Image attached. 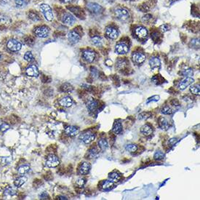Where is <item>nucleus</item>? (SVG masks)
<instances>
[{
	"mask_svg": "<svg viewBox=\"0 0 200 200\" xmlns=\"http://www.w3.org/2000/svg\"><path fill=\"white\" fill-rule=\"evenodd\" d=\"M149 64H150V67L152 69L158 70L161 67V61L157 57H154L150 59Z\"/></svg>",
	"mask_w": 200,
	"mask_h": 200,
	"instance_id": "15",
	"label": "nucleus"
},
{
	"mask_svg": "<svg viewBox=\"0 0 200 200\" xmlns=\"http://www.w3.org/2000/svg\"><path fill=\"white\" fill-rule=\"evenodd\" d=\"M115 187L114 183L113 181L111 180H105L103 182V184H102V188L103 190H105V191H108V190L112 189Z\"/></svg>",
	"mask_w": 200,
	"mask_h": 200,
	"instance_id": "24",
	"label": "nucleus"
},
{
	"mask_svg": "<svg viewBox=\"0 0 200 200\" xmlns=\"http://www.w3.org/2000/svg\"><path fill=\"white\" fill-rule=\"evenodd\" d=\"M49 33H50V29L45 26H39L34 29L35 35L40 38H46L48 37Z\"/></svg>",
	"mask_w": 200,
	"mask_h": 200,
	"instance_id": "3",
	"label": "nucleus"
},
{
	"mask_svg": "<svg viewBox=\"0 0 200 200\" xmlns=\"http://www.w3.org/2000/svg\"><path fill=\"white\" fill-rule=\"evenodd\" d=\"M91 169V165H90V163L88 162H83V163L81 165L79 169V173L80 175H87V173H89Z\"/></svg>",
	"mask_w": 200,
	"mask_h": 200,
	"instance_id": "18",
	"label": "nucleus"
},
{
	"mask_svg": "<svg viewBox=\"0 0 200 200\" xmlns=\"http://www.w3.org/2000/svg\"><path fill=\"white\" fill-rule=\"evenodd\" d=\"M59 199H67V198L65 197V196H64V197H63V196H60Z\"/></svg>",
	"mask_w": 200,
	"mask_h": 200,
	"instance_id": "49",
	"label": "nucleus"
},
{
	"mask_svg": "<svg viewBox=\"0 0 200 200\" xmlns=\"http://www.w3.org/2000/svg\"><path fill=\"white\" fill-rule=\"evenodd\" d=\"M146 55L142 53L137 52V53H133V61L137 64H141L145 61Z\"/></svg>",
	"mask_w": 200,
	"mask_h": 200,
	"instance_id": "12",
	"label": "nucleus"
},
{
	"mask_svg": "<svg viewBox=\"0 0 200 200\" xmlns=\"http://www.w3.org/2000/svg\"><path fill=\"white\" fill-rule=\"evenodd\" d=\"M182 75L183 76H186V77H191V76L193 75V71L191 69L184 70L182 72Z\"/></svg>",
	"mask_w": 200,
	"mask_h": 200,
	"instance_id": "40",
	"label": "nucleus"
},
{
	"mask_svg": "<svg viewBox=\"0 0 200 200\" xmlns=\"http://www.w3.org/2000/svg\"><path fill=\"white\" fill-rule=\"evenodd\" d=\"M194 82V79H192L191 77H186L184 79L181 81L178 84V87H179L180 90H185L186 87H188V86L191 85Z\"/></svg>",
	"mask_w": 200,
	"mask_h": 200,
	"instance_id": "13",
	"label": "nucleus"
},
{
	"mask_svg": "<svg viewBox=\"0 0 200 200\" xmlns=\"http://www.w3.org/2000/svg\"><path fill=\"white\" fill-rule=\"evenodd\" d=\"M107 1H110V2H111V1H114V0H107Z\"/></svg>",
	"mask_w": 200,
	"mask_h": 200,
	"instance_id": "50",
	"label": "nucleus"
},
{
	"mask_svg": "<svg viewBox=\"0 0 200 200\" xmlns=\"http://www.w3.org/2000/svg\"><path fill=\"white\" fill-rule=\"evenodd\" d=\"M159 100V95H154V96H153L152 97H150V98L148 99L147 102H146V103H149V102H157V101H158Z\"/></svg>",
	"mask_w": 200,
	"mask_h": 200,
	"instance_id": "44",
	"label": "nucleus"
},
{
	"mask_svg": "<svg viewBox=\"0 0 200 200\" xmlns=\"http://www.w3.org/2000/svg\"><path fill=\"white\" fill-rule=\"evenodd\" d=\"M15 193H16V191L11 188H7V189H6L5 191H4V194L10 195V196H13V195L15 194Z\"/></svg>",
	"mask_w": 200,
	"mask_h": 200,
	"instance_id": "43",
	"label": "nucleus"
},
{
	"mask_svg": "<svg viewBox=\"0 0 200 200\" xmlns=\"http://www.w3.org/2000/svg\"><path fill=\"white\" fill-rule=\"evenodd\" d=\"M97 153H98V152H97V150L96 149H92L90 151L89 154H90L91 158H92V157H96V156L97 155Z\"/></svg>",
	"mask_w": 200,
	"mask_h": 200,
	"instance_id": "46",
	"label": "nucleus"
},
{
	"mask_svg": "<svg viewBox=\"0 0 200 200\" xmlns=\"http://www.w3.org/2000/svg\"><path fill=\"white\" fill-rule=\"evenodd\" d=\"M135 32H136V36L140 39H145L148 36V31L145 27H138L135 31Z\"/></svg>",
	"mask_w": 200,
	"mask_h": 200,
	"instance_id": "16",
	"label": "nucleus"
},
{
	"mask_svg": "<svg viewBox=\"0 0 200 200\" xmlns=\"http://www.w3.org/2000/svg\"><path fill=\"white\" fill-rule=\"evenodd\" d=\"M11 22L10 18L4 15H0V23L1 24H8Z\"/></svg>",
	"mask_w": 200,
	"mask_h": 200,
	"instance_id": "31",
	"label": "nucleus"
},
{
	"mask_svg": "<svg viewBox=\"0 0 200 200\" xmlns=\"http://www.w3.org/2000/svg\"><path fill=\"white\" fill-rule=\"evenodd\" d=\"M76 185L79 187V188H82V187L84 186V185L85 184V181H84V179H82V178H79L76 180Z\"/></svg>",
	"mask_w": 200,
	"mask_h": 200,
	"instance_id": "45",
	"label": "nucleus"
},
{
	"mask_svg": "<svg viewBox=\"0 0 200 200\" xmlns=\"http://www.w3.org/2000/svg\"><path fill=\"white\" fill-rule=\"evenodd\" d=\"M164 157H165V154H163V152H162L161 151H158L155 153L154 157L156 160H162L164 158Z\"/></svg>",
	"mask_w": 200,
	"mask_h": 200,
	"instance_id": "38",
	"label": "nucleus"
},
{
	"mask_svg": "<svg viewBox=\"0 0 200 200\" xmlns=\"http://www.w3.org/2000/svg\"><path fill=\"white\" fill-rule=\"evenodd\" d=\"M160 29L162 32H166L167 31L169 30V27L168 26L166 25V24H163V25H162L160 26Z\"/></svg>",
	"mask_w": 200,
	"mask_h": 200,
	"instance_id": "47",
	"label": "nucleus"
},
{
	"mask_svg": "<svg viewBox=\"0 0 200 200\" xmlns=\"http://www.w3.org/2000/svg\"><path fill=\"white\" fill-rule=\"evenodd\" d=\"M126 1H133V0H126Z\"/></svg>",
	"mask_w": 200,
	"mask_h": 200,
	"instance_id": "51",
	"label": "nucleus"
},
{
	"mask_svg": "<svg viewBox=\"0 0 200 200\" xmlns=\"http://www.w3.org/2000/svg\"><path fill=\"white\" fill-rule=\"evenodd\" d=\"M59 164L60 161L56 156L51 154V155L48 156V157L47 158L46 165L48 167H55L58 166Z\"/></svg>",
	"mask_w": 200,
	"mask_h": 200,
	"instance_id": "6",
	"label": "nucleus"
},
{
	"mask_svg": "<svg viewBox=\"0 0 200 200\" xmlns=\"http://www.w3.org/2000/svg\"><path fill=\"white\" fill-rule=\"evenodd\" d=\"M60 105H62L63 107H66V108H69L71 107L73 104V100L71 97L69 96H66L63 97V98H61L59 101Z\"/></svg>",
	"mask_w": 200,
	"mask_h": 200,
	"instance_id": "19",
	"label": "nucleus"
},
{
	"mask_svg": "<svg viewBox=\"0 0 200 200\" xmlns=\"http://www.w3.org/2000/svg\"><path fill=\"white\" fill-rule=\"evenodd\" d=\"M87 107L90 111H95L97 107V102L94 99L90 98L87 103Z\"/></svg>",
	"mask_w": 200,
	"mask_h": 200,
	"instance_id": "22",
	"label": "nucleus"
},
{
	"mask_svg": "<svg viewBox=\"0 0 200 200\" xmlns=\"http://www.w3.org/2000/svg\"><path fill=\"white\" fill-rule=\"evenodd\" d=\"M7 46V48L10 50H11V51L17 52L19 51L21 48H22V44L19 41H18V40L12 39V40H10L8 41Z\"/></svg>",
	"mask_w": 200,
	"mask_h": 200,
	"instance_id": "5",
	"label": "nucleus"
},
{
	"mask_svg": "<svg viewBox=\"0 0 200 200\" xmlns=\"http://www.w3.org/2000/svg\"><path fill=\"white\" fill-rule=\"evenodd\" d=\"M151 116V113H148V112H144L139 114L138 116V119H146L149 118Z\"/></svg>",
	"mask_w": 200,
	"mask_h": 200,
	"instance_id": "42",
	"label": "nucleus"
},
{
	"mask_svg": "<svg viewBox=\"0 0 200 200\" xmlns=\"http://www.w3.org/2000/svg\"><path fill=\"white\" fill-rule=\"evenodd\" d=\"M0 58H1V55H0Z\"/></svg>",
	"mask_w": 200,
	"mask_h": 200,
	"instance_id": "52",
	"label": "nucleus"
},
{
	"mask_svg": "<svg viewBox=\"0 0 200 200\" xmlns=\"http://www.w3.org/2000/svg\"><path fill=\"white\" fill-rule=\"evenodd\" d=\"M61 1L63 3H69V2H71V1H72V0H61Z\"/></svg>",
	"mask_w": 200,
	"mask_h": 200,
	"instance_id": "48",
	"label": "nucleus"
},
{
	"mask_svg": "<svg viewBox=\"0 0 200 200\" xmlns=\"http://www.w3.org/2000/svg\"><path fill=\"white\" fill-rule=\"evenodd\" d=\"M61 91H63V92H71V91L73 90V87L70 84L66 83V84H63V85L61 86Z\"/></svg>",
	"mask_w": 200,
	"mask_h": 200,
	"instance_id": "32",
	"label": "nucleus"
},
{
	"mask_svg": "<svg viewBox=\"0 0 200 200\" xmlns=\"http://www.w3.org/2000/svg\"><path fill=\"white\" fill-rule=\"evenodd\" d=\"M141 132L146 136H149L152 134L153 130L152 127H150L148 125H143L141 127Z\"/></svg>",
	"mask_w": 200,
	"mask_h": 200,
	"instance_id": "21",
	"label": "nucleus"
},
{
	"mask_svg": "<svg viewBox=\"0 0 200 200\" xmlns=\"http://www.w3.org/2000/svg\"><path fill=\"white\" fill-rule=\"evenodd\" d=\"M190 91L193 95H199L200 93V88L199 84H195V85H191L190 87Z\"/></svg>",
	"mask_w": 200,
	"mask_h": 200,
	"instance_id": "29",
	"label": "nucleus"
},
{
	"mask_svg": "<svg viewBox=\"0 0 200 200\" xmlns=\"http://www.w3.org/2000/svg\"><path fill=\"white\" fill-rule=\"evenodd\" d=\"M125 149H126V151H127V152L133 153L136 152V151L138 150V146L135 145V144H129V145H127L126 147H125Z\"/></svg>",
	"mask_w": 200,
	"mask_h": 200,
	"instance_id": "35",
	"label": "nucleus"
},
{
	"mask_svg": "<svg viewBox=\"0 0 200 200\" xmlns=\"http://www.w3.org/2000/svg\"><path fill=\"white\" fill-rule=\"evenodd\" d=\"M109 178L110 180H111V181L113 182H116V181H118V180H120V178H121V176H120V175L117 173H111L109 175Z\"/></svg>",
	"mask_w": 200,
	"mask_h": 200,
	"instance_id": "33",
	"label": "nucleus"
},
{
	"mask_svg": "<svg viewBox=\"0 0 200 200\" xmlns=\"http://www.w3.org/2000/svg\"><path fill=\"white\" fill-rule=\"evenodd\" d=\"M9 128H10L9 125H7L6 122L0 120V131L5 132L7 131V130H9Z\"/></svg>",
	"mask_w": 200,
	"mask_h": 200,
	"instance_id": "36",
	"label": "nucleus"
},
{
	"mask_svg": "<svg viewBox=\"0 0 200 200\" xmlns=\"http://www.w3.org/2000/svg\"><path fill=\"white\" fill-rule=\"evenodd\" d=\"M105 35L111 40H116L119 37V32L115 28L108 27L105 30Z\"/></svg>",
	"mask_w": 200,
	"mask_h": 200,
	"instance_id": "9",
	"label": "nucleus"
},
{
	"mask_svg": "<svg viewBox=\"0 0 200 200\" xmlns=\"http://www.w3.org/2000/svg\"><path fill=\"white\" fill-rule=\"evenodd\" d=\"M29 170H30V167H29V165H24L21 166V167L18 169V171L19 173L22 174L23 175V174L27 173L29 171Z\"/></svg>",
	"mask_w": 200,
	"mask_h": 200,
	"instance_id": "30",
	"label": "nucleus"
},
{
	"mask_svg": "<svg viewBox=\"0 0 200 200\" xmlns=\"http://www.w3.org/2000/svg\"><path fill=\"white\" fill-rule=\"evenodd\" d=\"M16 6L18 7H25L26 5V0H15Z\"/></svg>",
	"mask_w": 200,
	"mask_h": 200,
	"instance_id": "39",
	"label": "nucleus"
},
{
	"mask_svg": "<svg viewBox=\"0 0 200 200\" xmlns=\"http://www.w3.org/2000/svg\"><path fill=\"white\" fill-rule=\"evenodd\" d=\"M92 42L94 45L97 47H100L102 46L103 45V40L100 37H98V36H95L92 39Z\"/></svg>",
	"mask_w": 200,
	"mask_h": 200,
	"instance_id": "26",
	"label": "nucleus"
},
{
	"mask_svg": "<svg viewBox=\"0 0 200 200\" xmlns=\"http://www.w3.org/2000/svg\"><path fill=\"white\" fill-rule=\"evenodd\" d=\"M159 127H160L162 130H168L169 127H170L168 121H167L165 118H163V117L159 119Z\"/></svg>",
	"mask_w": 200,
	"mask_h": 200,
	"instance_id": "23",
	"label": "nucleus"
},
{
	"mask_svg": "<svg viewBox=\"0 0 200 200\" xmlns=\"http://www.w3.org/2000/svg\"><path fill=\"white\" fill-rule=\"evenodd\" d=\"M113 132L116 134H120L122 131V124L120 122H116L115 123L113 127Z\"/></svg>",
	"mask_w": 200,
	"mask_h": 200,
	"instance_id": "28",
	"label": "nucleus"
},
{
	"mask_svg": "<svg viewBox=\"0 0 200 200\" xmlns=\"http://www.w3.org/2000/svg\"><path fill=\"white\" fill-rule=\"evenodd\" d=\"M114 13L116 17L121 21H126L129 18L130 14L127 10L122 7H118L114 10Z\"/></svg>",
	"mask_w": 200,
	"mask_h": 200,
	"instance_id": "2",
	"label": "nucleus"
},
{
	"mask_svg": "<svg viewBox=\"0 0 200 200\" xmlns=\"http://www.w3.org/2000/svg\"><path fill=\"white\" fill-rule=\"evenodd\" d=\"M95 135L92 132H86L79 136V139L85 144H89L95 140Z\"/></svg>",
	"mask_w": 200,
	"mask_h": 200,
	"instance_id": "4",
	"label": "nucleus"
},
{
	"mask_svg": "<svg viewBox=\"0 0 200 200\" xmlns=\"http://www.w3.org/2000/svg\"><path fill=\"white\" fill-rule=\"evenodd\" d=\"M26 73L28 76H32V77H37L40 74L38 68L35 65H31L26 70Z\"/></svg>",
	"mask_w": 200,
	"mask_h": 200,
	"instance_id": "11",
	"label": "nucleus"
},
{
	"mask_svg": "<svg viewBox=\"0 0 200 200\" xmlns=\"http://www.w3.org/2000/svg\"><path fill=\"white\" fill-rule=\"evenodd\" d=\"M65 133L69 136H74L79 133V130L74 126H69L65 129Z\"/></svg>",
	"mask_w": 200,
	"mask_h": 200,
	"instance_id": "20",
	"label": "nucleus"
},
{
	"mask_svg": "<svg viewBox=\"0 0 200 200\" xmlns=\"http://www.w3.org/2000/svg\"><path fill=\"white\" fill-rule=\"evenodd\" d=\"M67 38L70 43L72 44V45H75V44H77L79 42V40H80V36L74 31H71V32L68 33Z\"/></svg>",
	"mask_w": 200,
	"mask_h": 200,
	"instance_id": "7",
	"label": "nucleus"
},
{
	"mask_svg": "<svg viewBox=\"0 0 200 200\" xmlns=\"http://www.w3.org/2000/svg\"><path fill=\"white\" fill-rule=\"evenodd\" d=\"M62 22L65 25L72 26L76 22V18L74 15L70 13H66L63 15Z\"/></svg>",
	"mask_w": 200,
	"mask_h": 200,
	"instance_id": "8",
	"label": "nucleus"
},
{
	"mask_svg": "<svg viewBox=\"0 0 200 200\" xmlns=\"http://www.w3.org/2000/svg\"><path fill=\"white\" fill-rule=\"evenodd\" d=\"M40 10L43 14L44 17L45 18L47 21H52L54 18V15H53V10L50 7L49 4H42L40 5Z\"/></svg>",
	"mask_w": 200,
	"mask_h": 200,
	"instance_id": "1",
	"label": "nucleus"
},
{
	"mask_svg": "<svg viewBox=\"0 0 200 200\" xmlns=\"http://www.w3.org/2000/svg\"><path fill=\"white\" fill-rule=\"evenodd\" d=\"M128 51H129V48H128V46L126 45V44L119 43L116 45L115 52H116L117 54L125 55L126 54V53H127Z\"/></svg>",
	"mask_w": 200,
	"mask_h": 200,
	"instance_id": "10",
	"label": "nucleus"
},
{
	"mask_svg": "<svg viewBox=\"0 0 200 200\" xmlns=\"http://www.w3.org/2000/svg\"><path fill=\"white\" fill-rule=\"evenodd\" d=\"M162 113L163 114L169 115L173 113V111H172L171 108H170L169 106H165L162 109Z\"/></svg>",
	"mask_w": 200,
	"mask_h": 200,
	"instance_id": "41",
	"label": "nucleus"
},
{
	"mask_svg": "<svg viewBox=\"0 0 200 200\" xmlns=\"http://www.w3.org/2000/svg\"><path fill=\"white\" fill-rule=\"evenodd\" d=\"M27 181V178L25 176H22V177H19L18 178H17L14 182L15 186L16 187H21Z\"/></svg>",
	"mask_w": 200,
	"mask_h": 200,
	"instance_id": "25",
	"label": "nucleus"
},
{
	"mask_svg": "<svg viewBox=\"0 0 200 200\" xmlns=\"http://www.w3.org/2000/svg\"><path fill=\"white\" fill-rule=\"evenodd\" d=\"M24 59L28 62H32L34 61V55L32 53V52H27L24 55Z\"/></svg>",
	"mask_w": 200,
	"mask_h": 200,
	"instance_id": "37",
	"label": "nucleus"
},
{
	"mask_svg": "<svg viewBox=\"0 0 200 200\" xmlns=\"http://www.w3.org/2000/svg\"><path fill=\"white\" fill-rule=\"evenodd\" d=\"M98 146L102 151H105L108 148V142L104 138H101L98 141Z\"/></svg>",
	"mask_w": 200,
	"mask_h": 200,
	"instance_id": "27",
	"label": "nucleus"
},
{
	"mask_svg": "<svg viewBox=\"0 0 200 200\" xmlns=\"http://www.w3.org/2000/svg\"><path fill=\"white\" fill-rule=\"evenodd\" d=\"M82 57L87 62L92 63L95 58V53L92 50H86L83 53Z\"/></svg>",
	"mask_w": 200,
	"mask_h": 200,
	"instance_id": "14",
	"label": "nucleus"
},
{
	"mask_svg": "<svg viewBox=\"0 0 200 200\" xmlns=\"http://www.w3.org/2000/svg\"><path fill=\"white\" fill-rule=\"evenodd\" d=\"M29 18L31 19V20L33 21H35V22H37V21H40V16H39L36 13V12H29Z\"/></svg>",
	"mask_w": 200,
	"mask_h": 200,
	"instance_id": "34",
	"label": "nucleus"
},
{
	"mask_svg": "<svg viewBox=\"0 0 200 200\" xmlns=\"http://www.w3.org/2000/svg\"><path fill=\"white\" fill-rule=\"evenodd\" d=\"M87 7L91 12H93V13H97V12H100V10H102L101 6L100 4H97V3H88Z\"/></svg>",
	"mask_w": 200,
	"mask_h": 200,
	"instance_id": "17",
	"label": "nucleus"
}]
</instances>
